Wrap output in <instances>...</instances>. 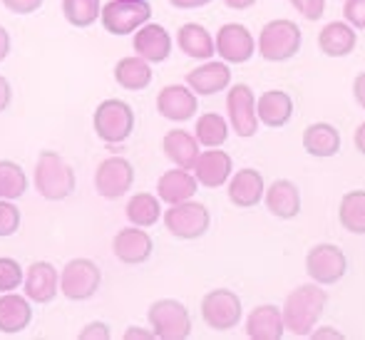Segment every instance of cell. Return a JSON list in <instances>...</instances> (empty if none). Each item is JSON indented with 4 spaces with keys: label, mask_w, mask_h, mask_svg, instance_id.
<instances>
[{
    "label": "cell",
    "mask_w": 365,
    "mask_h": 340,
    "mask_svg": "<svg viewBox=\"0 0 365 340\" xmlns=\"http://www.w3.org/2000/svg\"><path fill=\"white\" fill-rule=\"evenodd\" d=\"M358 35L353 30V25L348 23H328L326 28L318 35V48H321L323 55L328 58H346L356 50Z\"/></svg>",
    "instance_id": "24"
},
{
    "label": "cell",
    "mask_w": 365,
    "mask_h": 340,
    "mask_svg": "<svg viewBox=\"0 0 365 340\" xmlns=\"http://www.w3.org/2000/svg\"><path fill=\"white\" fill-rule=\"evenodd\" d=\"M100 13V0H63L65 20L75 28H90Z\"/></svg>",
    "instance_id": "35"
},
{
    "label": "cell",
    "mask_w": 365,
    "mask_h": 340,
    "mask_svg": "<svg viewBox=\"0 0 365 340\" xmlns=\"http://www.w3.org/2000/svg\"><path fill=\"white\" fill-rule=\"evenodd\" d=\"M80 340H110V328L105 323H90L85 331H80Z\"/></svg>",
    "instance_id": "41"
},
{
    "label": "cell",
    "mask_w": 365,
    "mask_h": 340,
    "mask_svg": "<svg viewBox=\"0 0 365 340\" xmlns=\"http://www.w3.org/2000/svg\"><path fill=\"white\" fill-rule=\"evenodd\" d=\"M289 3L306 20H318L323 15V10H326V0H289Z\"/></svg>",
    "instance_id": "39"
},
{
    "label": "cell",
    "mask_w": 365,
    "mask_h": 340,
    "mask_svg": "<svg viewBox=\"0 0 365 340\" xmlns=\"http://www.w3.org/2000/svg\"><path fill=\"white\" fill-rule=\"evenodd\" d=\"M209 211L204 204L199 202H179L172 204L167 211H164V226L169 229V234L177 236V239L192 241L199 239V236L207 234L209 229Z\"/></svg>",
    "instance_id": "7"
},
{
    "label": "cell",
    "mask_w": 365,
    "mask_h": 340,
    "mask_svg": "<svg viewBox=\"0 0 365 340\" xmlns=\"http://www.w3.org/2000/svg\"><path fill=\"white\" fill-rule=\"evenodd\" d=\"M35 189L48 202H63L75 192V172L58 152L45 149L35 167Z\"/></svg>",
    "instance_id": "2"
},
{
    "label": "cell",
    "mask_w": 365,
    "mask_h": 340,
    "mask_svg": "<svg viewBox=\"0 0 365 340\" xmlns=\"http://www.w3.org/2000/svg\"><path fill=\"white\" fill-rule=\"evenodd\" d=\"M301 50V28L293 20H271L259 35V53L269 63L291 60Z\"/></svg>",
    "instance_id": "3"
},
{
    "label": "cell",
    "mask_w": 365,
    "mask_h": 340,
    "mask_svg": "<svg viewBox=\"0 0 365 340\" xmlns=\"http://www.w3.org/2000/svg\"><path fill=\"white\" fill-rule=\"evenodd\" d=\"M353 97H356V102L365 110V72L353 80Z\"/></svg>",
    "instance_id": "42"
},
{
    "label": "cell",
    "mask_w": 365,
    "mask_h": 340,
    "mask_svg": "<svg viewBox=\"0 0 365 340\" xmlns=\"http://www.w3.org/2000/svg\"><path fill=\"white\" fill-rule=\"evenodd\" d=\"M338 219H341L343 229L351 234H365V192H348L341 199V209H338Z\"/></svg>",
    "instance_id": "31"
},
{
    "label": "cell",
    "mask_w": 365,
    "mask_h": 340,
    "mask_svg": "<svg viewBox=\"0 0 365 340\" xmlns=\"http://www.w3.org/2000/svg\"><path fill=\"white\" fill-rule=\"evenodd\" d=\"M199 182L187 172V169H169L159 177L157 184V194L164 204H179V202H189V199L197 194Z\"/></svg>",
    "instance_id": "23"
},
{
    "label": "cell",
    "mask_w": 365,
    "mask_h": 340,
    "mask_svg": "<svg viewBox=\"0 0 365 340\" xmlns=\"http://www.w3.org/2000/svg\"><path fill=\"white\" fill-rule=\"evenodd\" d=\"M20 229V209L8 199H0V239H8Z\"/></svg>",
    "instance_id": "37"
},
{
    "label": "cell",
    "mask_w": 365,
    "mask_h": 340,
    "mask_svg": "<svg viewBox=\"0 0 365 340\" xmlns=\"http://www.w3.org/2000/svg\"><path fill=\"white\" fill-rule=\"evenodd\" d=\"M135 53L140 55L142 60L152 63H164L172 53V38L169 33L162 28V25L154 23H145L140 30H135Z\"/></svg>",
    "instance_id": "18"
},
{
    "label": "cell",
    "mask_w": 365,
    "mask_h": 340,
    "mask_svg": "<svg viewBox=\"0 0 365 340\" xmlns=\"http://www.w3.org/2000/svg\"><path fill=\"white\" fill-rule=\"evenodd\" d=\"M28 189V177L20 169V164L10 162V159H3L0 162V199H8V202H15L20 199Z\"/></svg>",
    "instance_id": "34"
},
{
    "label": "cell",
    "mask_w": 365,
    "mask_h": 340,
    "mask_svg": "<svg viewBox=\"0 0 365 340\" xmlns=\"http://www.w3.org/2000/svg\"><path fill=\"white\" fill-rule=\"evenodd\" d=\"M231 82V70L226 63H217V60H207L202 68L192 70L187 75V85L194 95H217V92L226 90Z\"/></svg>",
    "instance_id": "19"
},
{
    "label": "cell",
    "mask_w": 365,
    "mask_h": 340,
    "mask_svg": "<svg viewBox=\"0 0 365 340\" xmlns=\"http://www.w3.org/2000/svg\"><path fill=\"white\" fill-rule=\"evenodd\" d=\"M264 177L256 169H239L229 182V199L239 209H251L264 199Z\"/></svg>",
    "instance_id": "21"
},
{
    "label": "cell",
    "mask_w": 365,
    "mask_h": 340,
    "mask_svg": "<svg viewBox=\"0 0 365 340\" xmlns=\"http://www.w3.org/2000/svg\"><path fill=\"white\" fill-rule=\"evenodd\" d=\"M30 321H33V308H30L28 296H18L13 291L0 296V333L5 336L23 333Z\"/></svg>",
    "instance_id": "20"
},
{
    "label": "cell",
    "mask_w": 365,
    "mask_h": 340,
    "mask_svg": "<svg viewBox=\"0 0 365 340\" xmlns=\"http://www.w3.org/2000/svg\"><path fill=\"white\" fill-rule=\"evenodd\" d=\"M152 236L147 234L140 226H132V229H120L112 241V251L122 264H145L152 256Z\"/></svg>",
    "instance_id": "16"
},
{
    "label": "cell",
    "mask_w": 365,
    "mask_h": 340,
    "mask_svg": "<svg viewBox=\"0 0 365 340\" xmlns=\"http://www.w3.org/2000/svg\"><path fill=\"white\" fill-rule=\"evenodd\" d=\"M214 50L219 53V58L224 63H249L256 53V43H254V35L249 33L246 25L239 23H229L219 30L217 40H214Z\"/></svg>",
    "instance_id": "13"
},
{
    "label": "cell",
    "mask_w": 365,
    "mask_h": 340,
    "mask_svg": "<svg viewBox=\"0 0 365 340\" xmlns=\"http://www.w3.org/2000/svg\"><path fill=\"white\" fill-rule=\"evenodd\" d=\"M246 333L254 340H281L286 333L284 316L276 306H259L246 321Z\"/></svg>",
    "instance_id": "26"
},
{
    "label": "cell",
    "mask_w": 365,
    "mask_h": 340,
    "mask_svg": "<svg viewBox=\"0 0 365 340\" xmlns=\"http://www.w3.org/2000/svg\"><path fill=\"white\" fill-rule=\"evenodd\" d=\"M149 326L154 328V338L162 340H184L192 336V318L184 303L174 301V298H162V301L152 303L147 313Z\"/></svg>",
    "instance_id": "5"
},
{
    "label": "cell",
    "mask_w": 365,
    "mask_h": 340,
    "mask_svg": "<svg viewBox=\"0 0 365 340\" xmlns=\"http://www.w3.org/2000/svg\"><path fill=\"white\" fill-rule=\"evenodd\" d=\"M264 199L269 211L279 219H293L301 211V194H298L296 184L289 182V179H276L264 192Z\"/></svg>",
    "instance_id": "25"
},
{
    "label": "cell",
    "mask_w": 365,
    "mask_h": 340,
    "mask_svg": "<svg viewBox=\"0 0 365 340\" xmlns=\"http://www.w3.org/2000/svg\"><path fill=\"white\" fill-rule=\"evenodd\" d=\"M194 137H197V142L202 144V147H221V144L226 142V137H229V125H226V120L217 112H207V115H202L197 120V127H194Z\"/></svg>",
    "instance_id": "33"
},
{
    "label": "cell",
    "mask_w": 365,
    "mask_h": 340,
    "mask_svg": "<svg viewBox=\"0 0 365 340\" xmlns=\"http://www.w3.org/2000/svg\"><path fill=\"white\" fill-rule=\"evenodd\" d=\"M326 303H328V293L323 288H318V283L298 286L296 291L289 293V298L284 303V311H281L286 331H291L298 338L311 336L318 318L323 316Z\"/></svg>",
    "instance_id": "1"
},
{
    "label": "cell",
    "mask_w": 365,
    "mask_h": 340,
    "mask_svg": "<svg viewBox=\"0 0 365 340\" xmlns=\"http://www.w3.org/2000/svg\"><path fill=\"white\" fill-rule=\"evenodd\" d=\"M45 0H3V5L10 10V13H18V15H30L35 10H40Z\"/></svg>",
    "instance_id": "40"
},
{
    "label": "cell",
    "mask_w": 365,
    "mask_h": 340,
    "mask_svg": "<svg viewBox=\"0 0 365 340\" xmlns=\"http://www.w3.org/2000/svg\"><path fill=\"white\" fill-rule=\"evenodd\" d=\"M343 15H346V23L348 25L363 30L365 28V0H346Z\"/></svg>",
    "instance_id": "38"
},
{
    "label": "cell",
    "mask_w": 365,
    "mask_h": 340,
    "mask_svg": "<svg viewBox=\"0 0 365 340\" xmlns=\"http://www.w3.org/2000/svg\"><path fill=\"white\" fill-rule=\"evenodd\" d=\"M132 182H135V169L122 157L105 159V162H100V167L95 172V189L105 199L125 197L132 189Z\"/></svg>",
    "instance_id": "12"
},
{
    "label": "cell",
    "mask_w": 365,
    "mask_h": 340,
    "mask_svg": "<svg viewBox=\"0 0 365 340\" xmlns=\"http://www.w3.org/2000/svg\"><path fill=\"white\" fill-rule=\"evenodd\" d=\"M8 53H10V35H8V30L0 25V63L8 58Z\"/></svg>",
    "instance_id": "45"
},
{
    "label": "cell",
    "mask_w": 365,
    "mask_h": 340,
    "mask_svg": "<svg viewBox=\"0 0 365 340\" xmlns=\"http://www.w3.org/2000/svg\"><path fill=\"white\" fill-rule=\"evenodd\" d=\"M102 281L100 266L90 259H73L60 273V291L70 301H87L97 293Z\"/></svg>",
    "instance_id": "8"
},
{
    "label": "cell",
    "mask_w": 365,
    "mask_h": 340,
    "mask_svg": "<svg viewBox=\"0 0 365 340\" xmlns=\"http://www.w3.org/2000/svg\"><path fill=\"white\" fill-rule=\"evenodd\" d=\"M162 149L179 169H194L199 159V142L197 137H192L184 130H172L164 135Z\"/></svg>",
    "instance_id": "28"
},
{
    "label": "cell",
    "mask_w": 365,
    "mask_h": 340,
    "mask_svg": "<svg viewBox=\"0 0 365 340\" xmlns=\"http://www.w3.org/2000/svg\"><path fill=\"white\" fill-rule=\"evenodd\" d=\"M102 25L110 35H132L149 23L152 8L147 0H112L102 8Z\"/></svg>",
    "instance_id": "6"
},
{
    "label": "cell",
    "mask_w": 365,
    "mask_h": 340,
    "mask_svg": "<svg viewBox=\"0 0 365 340\" xmlns=\"http://www.w3.org/2000/svg\"><path fill=\"white\" fill-rule=\"evenodd\" d=\"M303 149L311 157L328 159L333 154H338V149H341V135L328 122H316V125L306 127V132H303Z\"/></svg>",
    "instance_id": "27"
},
{
    "label": "cell",
    "mask_w": 365,
    "mask_h": 340,
    "mask_svg": "<svg viewBox=\"0 0 365 340\" xmlns=\"http://www.w3.org/2000/svg\"><path fill=\"white\" fill-rule=\"evenodd\" d=\"M226 112H229L231 130L239 137L249 139L259 132V117H256V97L249 85H236L226 95Z\"/></svg>",
    "instance_id": "11"
},
{
    "label": "cell",
    "mask_w": 365,
    "mask_h": 340,
    "mask_svg": "<svg viewBox=\"0 0 365 340\" xmlns=\"http://www.w3.org/2000/svg\"><path fill=\"white\" fill-rule=\"evenodd\" d=\"M353 142H356V149H358V152L365 154V122L356 130V135H353Z\"/></svg>",
    "instance_id": "47"
},
{
    "label": "cell",
    "mask_w": 365,
    "mask_h": 340,
    "mask_svg": "<svg viewBox=\"0 0 365 340\" xmlns=\"http://www.w3.org/2000/svg\"><path fill=\"white\" fill-rule=\"evenodd\" d=\"M291 115H293V100L284 90L264 92L259 97V102H256V117H259L261 125L271 127V130H279V127L289 125Z\"/></svg>",
    "instance_id": "22"
},
{
    "label": "cell",
    "mask_w": 365,
    "mask_h": 340,
    "mask_svg": "<svg viewBox=\"0 0 365 340\" xmlns=\"http://www.w3.org/2000/svg\"><path fill=\"white\" fill-rule=\"evenodd\" d=\"M224 3L231 10H249L251 5H256V0H224Z\"/></svg>",
    "instance_id": "46"
},
{
    "label": "cell",
    "mask_w": 365,
    "mask_h": 340,
    "mask_svg": "<svg viewBox=\"0 0 365 340\" xmlns=\"http://www.w3.org/2000/svg\"><path fill=\"white\" fill-rule=\"evenodd\" d=\"M115 80L120 87L130 92H140L152 82V68H149L147 60H142L140 55H132V58H122L115 65Z\"/></svg>",
    "instance_id": "30"
},
{
    "label": "cell",
    "mask_w": 365,
    "mask_h": 340,
    "mask_svg": "<svg viewBox=\"0 0 365 340\" xmlns=\"http://www.w3.org/2000/svg\"><path fill=\"white\" fill-rule=\"evenodd\" d=\"M25 296L35 303H50L60 291V273L48 261H35L25 271Z\"/></svg>",
    "instance_id": "14"
},
{
    "label": "cell",
    "mask_w": 365,
    "mask_h": 340,
    "mask_svg": "<svg viewBox=\"0 0 365 340\" xmlns=\"http://www.w3.org/2000/svg\"><path fill=\"white\" fill-rule=\"evenodd\" d=\"M316 340H321V338H336V340H341L343 338V333H338L336 328H323V331H316V333H311Z\"/></svg>",
    "instance_id": "48"
},
{
    "label": "cell",
    "mask_w": 365,
    "mask_h": 340,
    "mask_svg": "<svg viewBox=\"0 0 365 340\" xmlns=\"http://www.w3.org/2000/svg\"><path fill=\"white\" fill-rule=\"evenodd\" d=\"M92 125H95V132L102 142L120 144L135 130V112L122 100H105L95 110Z\"/></svg>",
    "instance_id": "4"
},
{
    "label": "cell",
    "mask_w": 365,
    "mask_h": 340,
    "mask_svg": "<svg viewBox=\"0 0 365 340\" xmlns=\"http://www.w3.org/2000/svg\"><path fill=\"white\" fill-rule=\"evenodd\" d=\"M25 273L20 269V264L8 256H0V293H10L15 288H20Z\"/></svg>",
    "instance_id": "36"
},
{
    "label": "cell",
    "mask_w": 365,
    "mask_h": 340,
    "mask_svg": "<svg viewBox=\"0 0 365 340\" xmlns=\"http://www.w3.org/2000/svg\"><path fill=\"white\" fill-rule=\"evenodd\" d=\"M202 318L212 331H231L241 321V301L229 288L209 291L202 301Z\"/></svg>",
    "instance_id": "9"
},
{
    "label": "cell",
    "mask_w": 365,
    "mask_h": 340,
    "mask_svg": "<svg viewBox=\"0 0 365 340\" xmlns=\"http://www.w3.org/2000/svg\"><path fill=\"white\" fill-rule=\"evenodd\" d=\"M125 338L127 340H137V338H154V333H149V331H140V328H130V331L125 333Z\"/></svg>",
    "instance_id": "49"
},
{
    "label": "cell",
    "mask_w": 365,
    "mask_h": 340,
    "mask_svg": "<svg viewBox=\"0 0 365 340\" xmlns=\"http://www.w3.org/2000/svg\"><path fill=\"white\" fill-rule=\"evenodd\" d=\"M231 169H234V164H231L229 154L214 147L199 154L197 164H194V179L207 189H219L221 184L229 182Z\"/></svg>",
    "instance_id": "17"
},
{
    "label": "cell",
    "mask_w": 365,
    "mask_h": 340,
    "mask_svg": "<svg viewBox=\"0 0 365 340\" xmlns=\"http://www.w3.org/2000/svg\"><path fill=\"white\" fill-rule=\"evenodd\" d=\"M10 97H13V90H10V82L5 80L3 75H0V112L8 110L10 105Z\"/></svg>",
    "instance_id": "43"
},
{
    "label": "cell",
    "mask_w": 365,
    "mask_h": 340,
    "mask_svg": "<svg viewBox=\"0 0 365 340\" xmlns=\"http://www.w3.org/2000/svg\"><path fill=\"white\" fill-rule=\"evenodd\" d=\"M306 271L318 286H331L338 283L348 271V259L338 246L333 244H318L308 251L306 256Z\"/></svg>",
    "instance_id": "10"
},
{
    "label": "cell",
    "mask_w": 365,
    "mask_h": 340,
    "mask_svg": "<svg viewBox=\"0 0 365 340\" xmlns=\"http://www.w3.org/2000/svg\"><path fill=\"white\" fill-rule=\"evenodd\" d=\"M169 3L179 10H194V8H202V5H209L212 0H169Z\"/></svg>",
    "instance_id": "44"
},
{
    "label": "cell",
    "mask_w": 365,
    "mask_h": 340,
    "mask_svg": "<svg viewBox=\"0 0 365 340\" xmlns=\"http://www.w3.org/2000/svg\"><path fill=\"white\" fill-rule=\"evenodd\" d=\"M177 43H179V50L194 60H212L214 53H217V50H214V38L209 35V30L199 23L182 25L177 35Z\"/></svg>",
    "instance_id": "29"
},
{
    "label": "cell",
    "mask_w": 365,
    "mask_h": 340,
    "mask_svg": "<svg viewBox=\"0 0 365 340\" xmlns=\"http://www.w3.org/2000/svg\"><path fill=\"white\" fill-rule=\"evenodd\" d=\"M159 214H162V209H159V199L154 194H135L127 204V219L132 221V226H140V229H149L157 224Z\"/></svg>",
    "instance_id": "32"
},
{
    "label": "cell",
    "mask_w": 365,
    "mask_h": 340,
    "mask_svg": "<svg viewBox=\"0 0 365 340\" xmlns=\"http://www.w3.org/2000/svg\"><path fill=\"white\" fill-rule=\"evenodd\" d=\"M157 110L169 122H187L197 115V95L184 85H169L159 92Z\"/></svg>",
    "instance_id": "15"
}]
</instances>
